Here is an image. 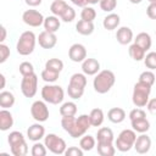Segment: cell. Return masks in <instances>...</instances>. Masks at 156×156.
I'll use <instances>...</instances> for the list:
<instances>
[{
	"instance_id": "cell-13",
	"label": "cell",
	"mask_w": 156,
	"mask_h": 156,
	"mask_svg": "<svg viewBox=\"0 0 156 156\" xmlns=\"http://www.w3.org/2000/svg\"><path fill=\"white\" fill-rule=\"evenodd\" d=\"M134 149L138 154H146L151 149V139L147 134L141 133L139 136H136V140L134 143Z\"/></svg>"
},
{
	"instance_id": "cell-16",
	"label": "cell",
	"mask_w": 156,
	"mask_h": 156,
	"mask_svg": "<svg viewBox=\"0 0 156 156\" xmlns=\"http://www.w3.org/2000/svg\"><path fill=\"white\" fill-rule=\"evenodd\" d=\"M116 39L121 45L129 44L133 39V30L129 27H119L116 33Z\"/></svg>"
},
{
	"instance_id": "cell-3",
	"label": "cell",
	"mask_w": 156,
	"mask_h": 156,
	"mask_svg": "<svg viewBox=\"0 0 156 156\" xmlns=\"http://www.w3.org/2000/svg\"><path fill=\"white\" fill-rule=\"evenodd\" d=\"M41 98L45 102L58 105L63 101L65 91L60 85L56 84H46L41 88Z\"/></svg>"
},
{
	"instance_id": "cell-48",
	"label": "cell",
	"mask_w": 156,
	"mask_h": 156,
	"mask_svg": "<svg viewBox=\"0 0 156 156\" xmlns=\"http://www.w3.org/2000/svg\"><path fill=\"white\" fill-rule=\"evenodd\" d=\"M83 150L80 147H77V146H69L66 149L65 151V155L66 156H83Z\"/></svg>"
},
{
	"instance_id": "cell-37",
	"label": "cell",
	"mask_w": 156,
	"mask_h": 156,
	"mask_svg": "<svg viewBox=\"0 0 156 156\" xmlns=\"http://www.w3.org/2000/svg\"><path fill=\"white\" fill-rule=\"evenodd\" d=\"M80 18L84 20V21L93 22L96 18V11L91 6H84L82 12H80Z\"/></svg>"
},
{
	"instance_id": "cell-42",
	"label": "cell",
	"mask_w": 156,
	"mask_h": 156,
	"mask_svg": "<svg viewBox=\"0 0 156 156\" xmlns=\"http://www.w3.org/2000/svg\"><path fill=\"white\" fill-rule=\"evenodd\" d=\"M100 9L105 12H112L117 6V0H100Z\"/></svg>"
},
{
	"instance_id": "cell-36",
	"label": "cell",
	"mask_w": 156,
	"mask_h": 156,
	"mask_svg": "<svg viewBox=\"0 0 156 156\" xmlns=\"http://www.w3.org/2000/svg\"><path fill=\"white\" fill-rule=\"evenodd\" d=\"M58 76H60L58 72L52 71V69H48V68L43 69V72H41V78L46 83H54V82H56L58 79Z\"/></svg>"
},
{
	"instance_id": "cell-12",
	"label": "cell",
	"mask_w": 156,
	"mask_h": 156,
	"mask_svg": "<svg viewBox=\"0 0 156 156\" xmlns=\"http://www.w3.org/2000/svg\"><path fill=\"white\" fill-rule=\"evenodd\" d=\"M38 43L43 49H52L56 43H57V37L55 33L52 32H48V30H43L39 35H38Z\"/></svg>"
},
{
	"instance_id": "cell-8",
	"label": "cell",
	"mask_w": 156,
	"mask_h": 156,
	"mask_svg": "<svg viewBox=\"0 0 156 156\" xmlns=\"http://www.w3.org/2000/svg\"><path fill=\"white\" fill-rule=\"evenodd\" d=\"M90 127H93L91 122H90V116L89 115H80L76 119V124H74L72 132L69 133V135L72 138H80L88 132V129Z\"/></svg>"
},
{
	"instance_id": "cell-1",
	"label": "cell",
	"mask_w": 156,
	"mask_h": 156,
	"mask_svg": "<svg viewBox=\"0 0 156 156\" xmlns=\"http://www.w3.org/2000/svg\"><path fill=\"white\" fill-rule=\"evenodd\" d=\"M116 82V77H115V73L110 69H104V71H100L96 77L94 78L93 80V87H94V90L99 94H106L107 91L111 90V88L113 87Z\"/></svg>"
},
{
	"instance_id": "cell-5",
	"label": "cell",
	"mask_w": 156,
	"mask_h": 156,
	"mask_svg": "<svg viewBox=\"0 0 156 156\" xmlns=\"http://www.w3.org/2000/svg\"><path fill=\"white\" fill-rule=\"evenodd\" d=\"M135 140H136V132L134 129H123L118 134V136L115 141V146L118 151L127 152L132 147H134Z\"/></svg>"
},
{
	"instance_id": "cell-41",
	"label": "cell",
	"mask_w": 156,
	"mask_h": 156,
	"mask_svg": "<svg viewBox=\"0 0 156 156\" xmlns=\"http://www.w3.org/2000/svg\"><path fill=\"white\" fill-rule=\"evenodd\" d=\"M155 79H156V77H155V74H154V72L150 69V71H144L140 76H139V82H143V83H145V84H149V85H151L152 87V84L155 83Z\"/></svg>"
},
{
	"instance_id": "cell-7",
	"label": "cell",
	"mask_w": 156,
	"mask_h": 156,
	"mask_svg": "<svg viewBox=\"0 0 156 156\" xmlns=\"http://www.w3.org/2000/svg\"><path fill=\"white\" fill-rule=\"evenodd\" d=\"M38 90V77L35 73L24 76L21 80V91L26 98H33Z\"/></svg>"
},
{
	"instance_id": "cell-49",
	"label": "cell",
	"mask_w": 156,
	"mask_h": 156,
	"mask_svg": "<svg viewBox=\"0 0 156 156\" xmlns=\"http://www.w3.org/2000/svg\"><path fill=\"white\" fill-rule=\"evenodd\" d=\"M146 15L151 20H156V2H150L146 9Z\"/></svg>"
},
{
	"instance_id": "cell-14",
	"label": "cell",
	"mask_w": 156,
	"mask_h": 156,
	"mask_svg": "<svg viewBox=\"0 0 156 156\" xmlns=\"http://www.w3.org/2000/svg\"><path fill=\"white\" fill-rule=\"evenodd\" d=\"M82 71L85 76H95L100 72V62L96 58H85L82 62Z\"/></svg>"
},
{
	"instance_id": "cell-20",
	"label": "cell",
	"mask_w": 156,
	"mask_h": 156,
	"mask_svg": "<svg viewBox=\"0 0 156 156\" xmlns=\"http://www.w3.org/2000/svg\"><path fill=\"white\" fill-rule=\"evenodd\" d=\"M134 43H135L136 45H139L141 49H144L145 51H147V50L151 48L152 40H151V37H150L149 33L141 32V33L136 34V37L134 38Z\"/></svg>"
},
{
	"instance_id": "cell-4",
	"label": "cell",
	"mask_w": 156,
	"mask_h": 156,
	"mask_svg": "<svg viewBox=\"0 0 156 156\" xmlns=\"http://www.w3.org/2000/svg\"><path fill=\"white\" fill-rule=\"evenodd\" d=\"M150 93H151V85L138 80V83L134 84V89H133V95H132L133 104L136 107L146 106V104L149 101Z\"/></svg>"
},
{
	"instance_id": "cell-56",
	"label": "cell",
	"mask_w": 156,
	"mask_h": 156,
	"mask_svg": "<svg viewBox=\"0 0 156 156\" xmlns=\"http://www.w3.org/2000/svg\"><path fill=\"white\" fill-rule=\"evenodd\" d=\"M129 1H130L132 4H140L143 0H129Z\"/></svg>"
},
{
	"instance_id": "cell-10",
	"label": "cell",
	"mask_w": 156,
	"mask_h": 156,
	"mask_svg": "<svg viewBox=\"0 0 156 156\" xmlns=\"http://www.w3.org/2000/svg\"><path fill=\"white\" fill-rule=\"evenodd\" d=\"M23 22L29 27H40L44 23V16L37 10H26L22 15Z\"/></svg>"
},
{
	"instance_id": "cell-25",
	"label": "cell",
	"mask_w": 156,
	"mask_h": 156,
	"mask_svg": "<svg viewBox=\"0 0 156 156\" xmlns=\"http://www.w3.org/2000/svg\"><path fill=\"white\" fill-rule=\"evenodd\" d=\"M96 149L100 156H113L116 154V146L112 143H98Z\"/></svg>"
},
{
	"instance_id": "cell-50",
	"label": "cell",
	"mask_w": 156,
	"mask_h": 156,
	"mask_svg": "<svg viewBox=\"0 0 156 156\" xmlns=\"http://www.w3.org/2000/svg\"><path fill=\"white\" fill-rule=\"evenodd\" d=\"M146 107H147V111L152 115H156V98L154 99H149L147 104H146Z\"/></svg>"
},
{
	"instance_id": "cell-27",
	"label": "cell",
	"mask_w": 156,
	"mask_h": 156,
	"mask_svg": "<svg viewBox=\"0 0 156 156\" xmlns=\"http://www.w3.org/2000/svg\"><path fill=\"white\" fill-rule=\"evenodd\" d=\"M89 116H90V122H91L93 127H100L102 124V122H104V118H105L104 111L101 108H98V107L93 108L90 111Z\"/></svg>"
},
{
	"instance_id": "cell-21",
	"label": "cell",
	"mask_w": 156,
	"mask_h": 156,
	"mask_svg": "<svg viewBox=\"0 0 156 156\" xmlns=\"http://www.w3.org/2000/svg\"><path fill=\"white\" fill-rule=\"evenodd\" d=\"M113 139H115V135H113V132L111 128L102 127L96 133L98 143H113Z\"/></svg>"
},
{
	"instance_id": "cell-33",
	"label": "cell",
	"mask_w": 156,
	"mask_h": 156,
	"mask_svg": "<svg viewBox=\"0 0 156 156\" xmlns=\"http://www.w3.org/2000/svg\"><path fill=\"white\" fill-rule=\"evenodd\" d=\"M68 84L84 89L87 87V76L84 73H74V74L71 76Z\"/></svg>"
},
{
	"instance_id": "cell-15",
	"label": "cell",
	"mask_w": 156,
	"mask_h": 156,
	"mask_svg": "<svg viewBox=\"0 0 156 156\" xmlns=\"http://www.w3.org/2000/svg\"><path fill=\"white\" fill-rule=\"evenodd\" d=\"M27 136L32 141H39L45 136V128L40 124V122H37L27 129Z\"/></svg>"
},
{
	"instance_id": "cell-6",
	"label": "cell",
	"mask_w": 156,
	"mask_h": 156,
	"mask_svg": "<svg viewBox=\"0 0 156 156\" xmlns=\"http://www.w3.org/2000/svg\"><path fill=\"white\" fill-rule=\"evenodd\" d=\"M44 144L48 147V150L55 155H62L67 149L66 141L54 133H49L44 136Z\"/></svg>"
},
{
	"instance_id": "cell-47",
	"label": "cell",
	"mask_w": 156,
	"mask_h": 156,
	"mask_svg": "<svg viewBox=\"0 0 156 156\" xmlns=\"http://www.w3.org/2000/svg\"><path fill=\"white\" fill-rule=\"evenodd\" d=\"M10 57V49L4 43L0 44V63H4Z\"/></svg>"
},
{
	"instance_id": "cell-28",
	"label": "cell",
	"mask_w": 156,
	"mask_h": 156,
	"mask_svg": "<svg viewBox=\"0 0 156 156\" xmlns=\"http://www.w3.org/2000/svg\"><path fill=\"white\" fill-rule=\"evenodd\" d=\"M67 2L65 0H54L50 5V11L54 16L61 17V15L65 12V10L67 9Z\"/></svg>"
},
{
	"instance_id": "cell-30",
	"label": "cell",
	"mask_w": 156,
	"mask_h": 156,
	"mask_svg": "<svg viewBox=\"0 0 156 156\" xmlns=\"http://www.w3.org/2000/svg\"><path fill=\"white\" fill-rule=\"evenodd\" d=\"M128 52H129V56H130L134 61H141V60H144L146 51H145L144 49H141L139 45H136L135 43H133V44L129 46Z\"/></svg>"
},
{
	"instance_id": "cell-31",
	"label": "cell",
	"mask_w": 156,
	"mask_h": 156,
	"mask_svg": "<svg viewBox=\"0 0 156 156\" xmlns=\"http://www.w3.org/2000/svg\"><path fill=\"white\" fill-rule=\"evenodd\" d=\"M10 150H11V154L15 155V156H26L28 154L27 141L23 140V141H20L17 144H13V145L10 146Z\"/></svg>"
},
{
	"instance_id": "cell-29",
	"label": "cell",
	"mask_w": 156,
	"mask_h": 156,
	"mask_svg": "<svg viewBox=\"0 0 156 156\" xmlns=\"http://www.w3.org/2000/svg\"><path fill=\"white\" fill-rule=\"evenodd\" d=\"M15 104V95L11 91H1L0 93V106L2 108H9L12 107Z\"/></svg>"
},
{
	"instance_id": "cell-43",
	"label": "cell",
	"mask_w": 156,
	"mask_h": 156,
	"mask_svg": "<svg viewBox=\"0 0 156 156\" xmlns=\"http://www.w3.org/2000/svg\"><path fill=\"white\" fill-rule=\"evenodd\" d=\"M18 69H20V73L22 74V77L29 76V74H33V73H34V67H33V65H32L30 62H28V61H23L22 63H20Z\"/></svg>"
},
{
	"instance_id": "cell-32",
	"label": "cell",
	"mask_w": 156,
	"mask_h": 156,
	"mask_svg": "<svg viewBox=\"0 0 156 156\" xmlns=\"http://www.w3.org/2000/svg\"><path fill=\"white\" fill-rule=\"evenodd\" d=\"M77 113V105L73 101L63 102L60 107V115L63 116H76Z\"/></svg>"
},
{
	"instance_id": "cell-46",
	"label": "cell",
	"mask_w": 156,
	"mask_h": 156,
	"mask_svg": "<svg viewBox=\"0 0 156 156\" xmlns=\"http://www.w3.org/2000/svg\"><path fill=\"white\" fill-rule=\"evenodd\" d=\"M146 117V113L145 111L141 108V107H136V108H133L130 112H129V119L133 121V119H139V118H144Z\"/></svg>"
},
{
	"instance_id": "cell-2",
	"label": "cell",
	"mask_w": 156,
	"mask_h": 156,
	"mask_svg": "<svg viewBox=\"0 0 156 156\" xmlns=\"http://www.w3.org/2000/svg\"><path fill=\"white\" fill-rule=\"evenodd\" d=\"M37 37L32 30H26L23 32L20 38L16 44V50L20 55L22 56H28L30 55L34 49H35V43H37Z\"/></svg>"
},
{
	"instance_id": "cell-57",
	"label": "cell",
	"mask_w": 156,
	"mask_h": 156,
	"mask_svg": "<svg viewBox=\"0 0 156 156\" xmlns=\"http://www.w3.org/2000/svg\"><path fill=\"white\" fill-rule=\"evenodd\" d=\"M150 2H156V0H149Z\"/></svg>"
},
{
	"instance_id": "cell-38",
	"label": "cell",
	"mask_w": 156,
	"mask_h": 156,
	"mask_svg": "<svg viewBox=\"0 0 156 156\" xmlns=\"http://www.w3.org/2000/svg\"><path fill=\"white\" fill-rule=\"evenodd\" d=\"M48 152V147L45 146V144H41L40 141H34V145L32 146L30 154L33 156H45Z\"/></svg>"
},
{
	"instance_id": "cell-52",
	"label": "cell",
	"mask_w": 156,
	"mask_h": 156,
	"mask_svg": "<svg viewBox=\"0 0 156 156\" xmlns=\"http://www.w3.org/2000/svg\"><path fill=\"white\" fill-rule=\"evenodd\" d=\"M72 1V4H74L76 6H79V7H84V6H87V0H71Z\"/></svg>"
},
{
	"instance_id": "cell-54",
	"label": "cell",
	"mask_w": 156,
	"mask_h": 156,
	"mask_svg": "<svg viewBox=\"0 0 156 156\" xmlns=\"http://www.w3.org/2000/svg\"><path fill=\"white\" fill-rule=\"evenodd\" d=\"M0 79H1V85H0V89H4L5 88V76L1 73L0 74Z\"/></svg>"
},
{
	"instance_id": "cell-26",
	"label": "cell",
	"mask_w": 156,
	"mask_h": 156,
	"mask_svg": "<svg viewBox=\"0 0 156 156\" xmlns=\"http://www.w3.org/2000/svg\"><path fill=\"white\" fill-rule=\"evenodd\" d=\"M96 145V139L93 136V135H83L79 140V147L83 150V151H90L95 147Z\"/></svg>"
},
{
	"instance_id": "cell-44",
	"label": "cell",
	"mask_w": 156,
	"mask_h": 156,
	"mask_svg": "<svg viewBox=\"0 0 156 156\" xmlns=\"http://www.w3.org/2000/svg\"><path fill=\"white\" fill-rule=\"evenodd\" d=\"M23 140H26V139H24L23 134H22L21 132H18V130L11 132V133L9 134V136H7V141H9V145H10V146L13 145V144H17V143H20V141H23Z\"/></svg>"
},
{
	"instance_id": "cell-24",
	"label": "cell",
	"mask_w": 156,
	"mask_h": 156,
	"mask_svg": "<svg viewBox=\"0 0 156 156\" xmlns=\"http://www.w3.org/2000/svg\"><path fill=\"white\" fill-rule=\"evenodd\" d=\"M132 124V129H134L136 133H146L150 129V122L146 119V117L144 118H139V119H133L130 121Z\"/></svg>"
},
{
	"instance_id": "cell-11",
	"label": "cell",
	"mask_w": 156,
	"mask_h": 156,
	"mask_svg": "<svg viewBox=\"0 0 156 156\" xmlns=\"http://www.w3.org/2000/svg\"><path fill=\"white\" fill-rule=\"evenodd\" d=\"M68 57L73 62H83L87 58V49L83 44L76 43L68 49Z\"/></svg>"
},
{
	"instance_id": "cell-35",
	"label": "cell",
	"mask_w": 156,
	"mask_h": 156,
	"mask_svg": "<svg viewBox=\"0 0 156 156\" xmlns=\"http://www.w3.org/2000/svg\"><path fill=\"white\" fill-rule=\"evenodd\" d=\"M45 68L52 69V71H56L60 73L63 69V62L60 58H49L45 62Z\"/></svg>"
},
{
	"instance_id": "cell-39",
	"label": "cell",
	"mask_w": 156,
	"mask_h": 156,
	"mask_svg": "<svg viewBox=\"0 0 156 156\" xmlns=\"http://www.w3.org/2000/svg\"><path fill=\"white\" fill-rule=\"evenodd\" d=\"M67 93H68V96L72 98L73 100H79V99L83 96V94H84V89L68 84V87H67Z\"/></svg>"
},
{
	"instance_id": "cell-22",
	"label": "cell",
	"mask_w": 156,
	"mask_h": 156,
	"mask_svg": "<svg viewBox=\"0 0 156 156\" xmlns=\"http://www.w3.org/2000/svg\"><path fill=\"white\" fill-rule=\"evenodd\" d=\"M60 24H61V23H60L58 17H57V16H54V15L45 17L44 23H43L44 29L48 30V32H52V33H56V32L58 30Z\"/></svg>"
},
{
	"instance_id": "cell-51",
	"label": "cell",
	"mask_w": 156,
	"mask_h": 156,
	"mask_svg": "<svg viewBox=\"0 0 156 156\" xmlns=\"http://www.w3.org/2000/svg\"><path fill=\"white\" fill-rule=\"evenodd\" d=\"M41 1H43V0H24V2H26L28 6H30V7L39 6V5L41 4Z\"/></svg>"
},
{
	"instance_id": "cell-9",
	"label": "cell",
	"mask_w": 156,
	"mask_h": 156,
	"mask_svg": "<svg viewBox=\"0 0 156 156\" xmlns=\"http://www.w3.org/2000/svg\"><path fill=\"white\" fill-rule=\"evenodd\" d=\"M30 115L37 122H45L49 118V108L43 100H37L30 106Z\"/></svg>"
},
{
	"instance_id": "cell-19",
	"label": "cell",
	"mask_w": 156,
	"mask_h": 156,
	"mask_svg": "<svg viewBox=\"0 0 156 156\" xmlns=\"http://www.w3.org/2000/svg\"><path fill=\"white\" fill-rule=\"evenodd\" d=\"M119 22H121V18L117 13H113V12H110L102 21V26L105 29L107 30H113L116 29L118 26H119Z\"/></svg>"
},
{
	"instance_id": "cell-18",
	"label": "cell",
	"mask_w": 156,
	"mask_h": 156,
	"mask_svg": "<svg viewBox=\"0 0 156 156\" xmlns=\"http://www.w3.org/2000/svg\"><path fill=\"white\" fill-rule=\"evenodd\" d=\"M13 126V117L12 113L10 111H7L6 108H2L0 111V129L2 132L9 130L11 127Z\"/></svg>"
},
{
	"instance_id": "cell-55",
	"label": "cell",
	"mask_w": 156,
	"mask_h": 156,
	"mask_svg": "<svg viewBox=\"0 0 156 156\" xmlns=\"http://www.w3.org/2000/svg\"><path fill=\"white\" fill-rule=\"evenodd\" d=\"M100 0H87V2L88 4H90V5H95V4H98Z\"/></svg>"
},
{
	"instance_id": "cell-23",
	"label": "cell",
	"mask_w": 156,
	"mask_h": 156,
	"mask_svg": "<svg viewBox=\"0 0 156 156\" xmlns=\"http://www.w3.org/2000/svg\"><path fill=\"white\" fill-rule=\"evenodd\" d=\"M76 30L82 35H90L94 32V23L84 20H79L76 24Z\"/></svg>"
},
{
	"instance_id": "cell-53",
	"label": "cell",
	"mask_w": 156,
	"mask_h": 156,
	"mask_svg": "<svg viewBox=\"0 0 156 156\" xmlns=\"http://www.w3.org/2000/svg\"><path fill=\"white\" fill-rule=\"evenodd\" d=\"M0 32H1V35H0V43H4V40L6 39V28L4 26L0 27Z\"/></svg>"
},
{
	"instance_id": "cell-17",
	"label": "cell",
	"mask_w": 156,
	"mask_h": 156,
	"mask_svg": "<svg viewBox=\"0 0 156 156\" xmlns=\"http://www.w3.org/2000/svg\"><path fill=\"white\" fill-rule=\"evenodd\" d=\"M107 118L112 123H122L126 119V111L121 107H112L107 112Z\"/></svg>"
},
{
	"instance_id": "cell-40",
	"label": "cell",
	"mask_w": 156,
	"mask_h": 156,
	"mask_svg": "<svg viewBox=\"0 0 156 156\" xmlns=\"http://www.w3.org/2000/svg\"><path fill=\"white\" fill-rule=\"evenodd\" d=\"M144 65L149 69H156V51H150L144 57Z\"/></svg>"
},
{
	"instance_id": "cell-34",
	"label": "cell",
	"mask_w": 156,
	"mask_h": 156,
	"mask_svg": "<svg viewBox=\"0 0 156 156\" xmlns=\"http://www.w3.org/2000/svg\"><path fill=\"white\" fill-rule=\"evenodd\" d=\"M76 119L77 118L74 116H63L62 119H61V126H62L63 130L69 134L72 132L74 124H76Z\"/></svg>"
},
{
	"instance_id": "cell-45",
	"label": "cell",
	"mask_w": 156,
	"mask_h": 156,
	"mask_svg": "<svg viewBox=\"0 0 156 156\" xmlns=\"http://www.w3.org/2000/svg\"><path fill=\"white\" fill-rule=\"evenodd\" d=\"M60 18H61L63 22H66V23L72 22V21L76 18V11H74V9L71 7V6H67V9L65 10V12L61 15Z\"/></svg>"
}]
</instances>
